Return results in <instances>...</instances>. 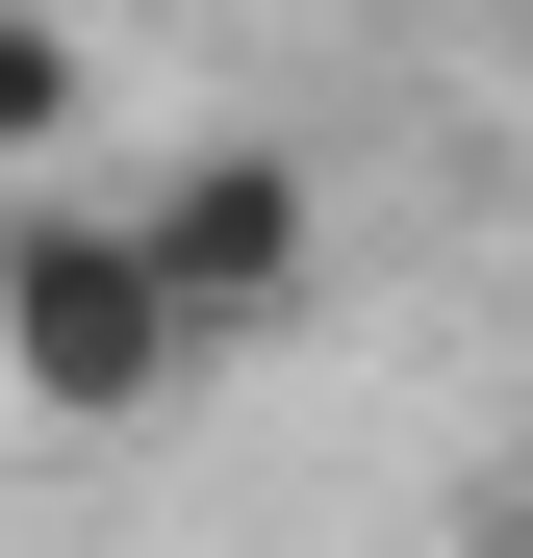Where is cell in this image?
Returning <instances> with one entry per match:
<instances>
[{
    "label": "cell",
    "mask_w": 533,
    "mask_h": 558,
    "mask_svg": "<svg viewBox=\"0 0 533 558\" xmlns=\"http://www.w3.org/2000/svg\"><path fill=\"white\" fill-rule=\"evenodd\" d=\"M102 229H128V279H153L178 355H280V330L330 305V153H280V128H178V153H128Z\"/></svg>",
    "instance_id": "6da1fadb"
},
{
    "label": "cell",
    "mask_w": 533,
    "mask_h": 558,
    "mask_svg": "<svg viewBox=\"0 0 533 558\" xmlns=\"http://www.w3.org/2000/svg\"><path fill=\"white\" fill-rule=\"evenodd\" d=\"M204 355L153 330V279H128V229H102V178H26L0 204V432H153Z\"/></svg>",
    "instance_id": "7a4b0ae2"
},
{
    "label": "cell",
    "mask_w": 533,
    "mask_h": 558,
    "mask_svg": "<svg viewBox=\"0 0 533 558\" xmlns=\"http://www.w3.org/2000/svg\"><path fill=\"white\" fill-rule=\"evenodd\" d=\"M76 102H102V51H76L51 0H0V153H76Z\"/></svg>",
    "instance_id": "3957f363"
}]
</instances>
